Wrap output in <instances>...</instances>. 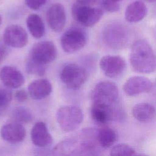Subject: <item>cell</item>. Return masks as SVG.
<instances>
[{"label":"cell","mask_w":156,"mask_h":156,"mask_svg":"<svg viewBox=\"0 0 156 156\" xmlns=\"http://www.w3.org/2000/svg\"><path fill=\"white\" fill-rule=\"evenodd\" d=\"M46 19L50 28L54 32H61L66 23V16L65 7L60 3L51 5L47 10Z\"/></svg>","instance_id":"10"},{"label":"cell","mask_w":156,"mask_h":156,"mask_svg":"<svg viewBox=\"0 0 156 156\" xmlns=\"http://www.w3.org/2000/svg\"><path fill=\"white\" fill-rule=\"evenodd\" d=\"M99 144L104 149L111 147L116 140L115 131L110 127H102L97 132Z\"/></svg>","instance_id":"20"},{"label":"cell","mask_w":156,"mask_h":156,"mask_svg":"<svg viewBox=\"0 0 156 156\" xmlns=\"http://www.w3.org/2000/svg\"><path fill=\"white\" fill-rule=\"evenodd\" d=\"M7 54H8L7 48L5 46L0 44V63L2 61V60L6 57Z\"/></svg>","instance_id":"30"},{"label":"cell","mask_w":156,"mask_h":156,"mask_svg":"<svg viewBox=\"0 0 156 156\" xmlns=\"http://www.w3.org/2000/svg\"><path fill=\"white\" fill-rule=\"evenodd\" d=\"M100 2L102 10L108 12H116L120 9L119 2H115L112 0H101Z\"/></svg>","instance_id":"25"},{"label":"cell","mask_w":156,"mask_h":156,"mask_svg":"<svg viewBox=\"0 0 156 156\" xmlns=\"http://www.w3.org/2000/svg\"><path fill=\"white\" fill-rule=\"evenodd\" d=\"M60 78L67 88L77 90L85 83L87 78V73L82 66L77 64L69 63L62 69Z\"/></svg>","instance_id":"5"},{"label":"cell","mask_w":156,"mask_h":156,"mask_svg":"<svg viewBox=\"0 0 156 156\" xmlns=\"http://www.w3.org/2000/svg\"><path fill=\"white\" fill-rule=\"evenodd\" d=\"M12 98V92L7 87H0V112L4 110L9 105Z\"/></svg>","instance_id":"24"},{"label":"cell","mask_w":156,"mask_h":156,"mask_svg":"<svg viewBox=\"0 0 156 156\" xmlns=\"http://www.w3.org/2000/svg\"><path fill=\"white\" fill-rule=\"evenodd\" d=\"M12 118L14 121L21 124H26L32 121V114L28 109L23 107L15 108L12 113Z\"/></svg>","instance_id":"22"},{"label":"cell","mask_w":156,"mask_h":156,"mask_svg":"<svg viewBox=\"0 0 156 156\" xmlns=\"http://www.w3.org/2000/svg\"><path fill=\"white\" fill-rule=\"evenodd\" d=\"M26 26L30 34L36 39L41 38L45 33L44 23L41 17L35 13H32L27 16Z\"/></svg>","instance_id":"19"},{"label":"cell","mask_w":156,"mask_h":156,"mask_svg":"<svg viewBox=\"0 0 156 156\" xmlns=\"http://www.w3.org/2000/svg\"><path fill=\"white\" fill-rule=\"evenodd\" d=\"M57 50L52 41L44 40L37 42L32 48L29 59L39 65H44L57 57Z\"/></svg>","instance_id":"6"},{"label":"cell","mask_w":156,"mask_h":156,"mask_svg":"<svg viewBox=\"0 0 156 156\" xmlns=\"http://www.w3.org/2000/svg\"><path fill=\"white\" fill-rule=\"evenodd\" d=\"M87 37L85 32L78 27H72L62 35L60 43L63 50L72 54L81 49L85 45Z\"/></svg>","instance_id":"7"},{"label":"cell","mask_w":156,"mask_h":156,"mask_svg":"<svg viewBox=\"0 0 156 156\" xmlns=\"http://www.w3.org/2000/svg\"><path fill=\"white\" fill-rule=\"evenodd\" d=\"M1 138L11 144H17L23 141L26 136V130L22 124L16 121L4 124L0 130Z\"/></svg>","instance_id":"12"},{"label":"cell","mask_w":156,"mask_h":156,"mask_svg":"<svg viewBox=\"0 0 156 156\" xmlns=\"http://www.w3.org/2000/svg\"><path fill=\"white\" fill-rule=\"evenodd\" d=\"M101 1V0H76L77 3L86 5H93L100 2Z\"/></svg>","instance_id":"29"},{"label":"cell","mask_w":156,"mask_h":156,"mask_svg":"<svg viewBox=\"0 0 156 156\" xmlns=\"http://www.w3.org/2000/svg\"><path fill=\"white\" fill-rule=\"evenodd\" d=\"M30 138L33 144L40 147L49 145L53 140L47 126L42 121L37 122L33 126L30 132Z\"/></svg>","instance_id":"14"},{"label":"cell","mask_w":156,"mask_h":156,"mask_svg":"<svg viewBox=\"0 0 156 156\" xmlns=\"http://www.w3.org/2000/svg\"><path fill=\"white\" fill-rule=\"evenodd\" d=\"M47 0H25L26 5L30 9L36 10L44 5Z\"/></svg>","instance_id":"27"},{"label":"cell","mask_w":156,"mask_h":156,"mask_svg":"<svg viewBox=\"0 0 156 156\" xmlns=\"http://www.w3.org/2000/svg\"><path fill=\"white\" fill-rule=\"evenodd\" d=\"M27 93L23 89L18 90L15 94V99L20 102H23L27 99Z\"/></svg>","instance_id":"28"},{"label":"cell","mask_w":156,"mask_h":156,"mask_svg":"<svg viewBox=\"0 0 156 156\" xmlns=\"http://www.w3.org/2000/svg\"><path fill=\"white\" fill-rule=\"evenodd\" d=\"M99 66L106 76L115 78L119 76L124 71L126 62L119 55H107L101 58Z\"/></svg>","instance_id":"8"},{"label":"cell","mask_w":156,"mask_h":156,"mask_svg":"<svg viewBox=\"0 0 156 156\" xmlns=\"http://www.w3.org/2000/svg\"><path fill=\"white\" fill-rule=\"evenodd\" d=\"M0 80L5 87L10 88H19L25 82L24 77L20 70L7 65L1 68Z\"/></svg>","instance_id":"13"},{"label":"cell","mask_w":156,"mask_h":156,"mask_svg":"<svg viewBox=\"0 0 156 156\" xmlns=\"http://www.w3.org/2000/svg\"><path fill=\"white\" fill-rule=\"evenodd\" d=\"M71 12L74 19L77 23L88 27L94 26L103 15L102 8L82 5L77 2L73 4Z\"/></svg>","instance_id":"4"},{"label":"cell","mask_w":156,"mask_h":156,"mask_svg":"<svg viewBox=\"0 0 156 156\" xmlns=\"http://www.w3.org/2000/svg\"><path fill=\"white\" fill-rule=\"evenodd\" d=\"M114 105L105 107L93 104L91 108L92 119L99 124H104L110 121L115 120L116 106Z\"/></svg>","instance_id":"15"},{"label":"cell","mask_w":156,"mask_h":156,"mask_svg":"<svg viewBox=\"0 0 156 156\" xmlns=\"http://www.w3.org/2000/svg\"><path fill=\"white\" fill-rule=\"evenodd\" d=\"M130 63L132 69L138 73L149 74L156 68V56L150 46L144 40L135 41L132 46Z\"/></svg>","instance_id":"1"},{"label":"cell","mask_w":156,"mask_h":156,"mask_svg":"<svg viewBox=\"0 0 156 156\" xmlns=\"http://www.w3.org/2000/svg\"><path fill=\"white\" fill-rule=\"evenodd\" d=\"M45 66L36 63L30 59L27 63V69L29 73L43 75L45 72Z\"/></svg>","instance_id":"26"},{"label":"cell","mask_w":156,"mask_h":156,"mask_svg":"<svg viewBox=\"0 0 156 156\" xmlns=\"http://www.w3.org/2000/svg\"><path fill=\"white\" fill-rule=\"evenodd\" d=\"M152 88L151 81L147 77L135 76L129 78L123 85V90L129 96L149 92Z\"/></svg>","instance_id":"11"},{"label":"cell","mask_w":156,"mask_h":156,"mask_svg":"<svg viewBox=\"0 0 156 156\" xmlns=\"http://www.w3.org/2000/svg\"><path fill=\"white\" fill-rule=\"evenodd\" d=\"M110 155L113 156H128L135 155V151L129 145L124 143L118 144L111 149Z\"/></svg>","instance_id":"23"},{"label":"cell","mask_w":156,"mask_h":156,"mask_svg":"<svg viewBox=\"0 0 156 156\" xmlns=\"http://www.w3.org/2000/svg\"><path fill=\"white\" fill-rule=\"evenodd\" d=\"M112 1H115V2H121V1H123V0H112Z\"/></svg>","instance_id":"32"},{"label":"cell","mask_w":156,"mask_h":156,"mask_svg":"<svg viewBox=\"0 0 156 156\" xmlns=\"http://www.w3.org/2000/svg\"><path fill=\"white\" fill-rule=\"evenodd\" d=\"M1 22H2V18H1V16L0 15V25L1 24Z\"/></svg>","instance_id":"33"},{"label":"cell","mask_w":156,"mask_h":156,"mask_svg":"<svg viewBox=\"0 0 156 156\" xmlns=\"http://www.w3.org/2000/svg\"><path fill=\"white\" fill-rule=\"evenodd\" d=\"M105 40L109 44L112 46V44H117L118 41H123V38L124 36V30L122 26L118 24H112L107 26L105 30Z\"/></svg>","instance_id":"21"},{"label":"cell","mask_w":156,"mask_h":156,"mask_svg":"<svg viewBox=\"0 0 156 156\" xmlns=\"http://www.w3.org/2000/svg\"><path fill=\"white\" fill-rule=\"evenodd\" d=\"M147 9L144 2L135 1L129 4L125 10V19L131 23L141 21L147 15Z\"/></svg>","instance_id":"17"},{"label":"cell","mask_w":156,"mask_h":156,"mask_svg":"<svg viewBox=\"0 0 156 156\" xmlns=\"http://www.w3.org/2000/svg\"><path fill=\"white\" fill-rule=\"evenodd\" d=\"M56 119L61 129L65 132L76 130L83 120L82 110L74 105L60 107L56 113Z\"/></svg>","instance_id":"2"},{"label":"cell","mask_w":156,"mask_h":156,"mask_svg":"<svg viewBox=\"0 0 156 156\" xmlns=\"http://www.w3.org/2000/svg\"><path fill=\"white\" fill-rule=\"evenodd\" d=\"M144 1H146L147 2H153L156 1V0H144Z\"/></svg>","instance_id":"31"},{"label":"cell","mask_w":156,"mask_h":156,"mask_svg":"<svg viewBox=\"0 0 156 156\" xmlns=\"http://www.w3.org/2000/svg\"><path fill=\"white\" fill-rule=\"evenodd\" d=\"M154 107L149 103H139L136 104L132 109V115L138 121L147 122L152 121L155 116Z\"/></svg>","instance_id":"18"},{"label":"cell","mask_w":156,"mask_h":156,"mask_svg":"<svg viewBox=\"0 0 156 156\" xmlns=\"http://www.w3.org/2000/svg\"><path fill=\"white\" fill-rule=\"evenodd\" d=\"M3 40L9 46L21 48L28 43V35L20 25L11 24L6 27L3 34Z\"/></svg>","instance_id":"9"},{"label":"cell","mask_w":156,"mask_h":156,"mask_svg":"<svg viewBox=\"0 0 156 156\" xmlns=\"http://www.w3.org/2000/svg\"><path fill=\"white\" fill-rule=\"evenodd\" d=\"M118 95V88L115 83L108 80L101 81L93 90L91 94L93 104L110 107L115 104Z\"/></svg>","instance_id":"3"},{"label":"cell","mask_w":156,"mask_h":156,"mask_svg":"<svg viewBox=\"0 0 156 156\" xmlns=\"http://www.w3.org/2000/svg\"><path fill=\"white\" fill-rule=\"evenodd\" d=\"M52 84L46 79H38L32 81L28 85V93L35 100L46 98L52 91Z\"/></svg>","instance_id":"16"}]
</instances>
